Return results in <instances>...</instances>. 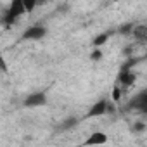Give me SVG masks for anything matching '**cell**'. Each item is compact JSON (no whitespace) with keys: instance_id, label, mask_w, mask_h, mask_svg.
<instances>
[{"instance_id":"1","label":"cell","mask_w":147,"mask_h":147,"mask_svg":"<svg viewBox=\"0 0 147 147\" xmlns=\"http://www.w3.org/2000/svg\"><path fill=\"white\" fill-rule=\"evenodd\" d=\"M24 5H23V0H11V4L4 14V24L5 26H12L21 16H24Z\"/></svg>"},{"instance_id":"2","label":"cell","mask_w":147,"mask_h":147,"mask_svg":"<svg viewBox=\"0 0 147 147\" xmlns=\"http://www.w3.org/2000/svg\"><path fill=\"white\" fill-rule=\"evenodd\" d=\"M47 104V95L45 92H33L24 99V107L33 109V107H42Z\"/></svg>"},{"instance_id":"3","label":"cell","mask_w":147,"mask_h":147,"mask_svg":"<svg viewBox=\"0 0 147 147\" xmlns=\"http://www.w3.org/2000/svg\"><path fill=\"white\" fill-rule=\"evenodd\" d=\"M47 35V28L42 24H33L23 33V40H42Z\"/></svg>"},{"instance_id":"4","label":"cell","mask_w":147,"mask_h":147,"mask_svg":"<svg viewBox=\"0 0 147 147\" xmlns=\"http://www.w3.org/2000/svg\"><path fill=\"white\" fill-rule=\"evenodd\" d=\"M135 73L133 71H130V69H119V73H118V85H121V87H130V85H133L135 83Z\"/></svg>"},{"instance_id":"5","label":"cell","mask_w":147,"mask_h":147,"mask_svg":"<svg viewBox=\"0 0 147 147\" xmlns=\"http://www.w3.org/2000/svg\"><path fill=\"white\" fill-rule=\"evenodd\" d=\"M104 114H107V100H97L92 107H90V111H88V118H97V116H104Z\"/></svg>"},{"instance_id":"6","label":"cell","mask_w":147,"mask_h":147,"mask_svg":"<svg viewBox=\"0 0 147 147\" xmlns=\"http://www.w3.org/2000/svg\"><path fill=\"white\" fill-rule=\"evenodd\" d=\"M106 142H107V135L102 133V131H95V133H92L83 144H85V145H102V144H106Z\"/></svg>"},{"instance_id":"7","label":"cell","mask_w":147,"mask_h":147,"mask_svg":"<svg viewBox=\"0 0 147 147\" xmlns=\"http://www.w3.org/2000/svg\"><path fill=\"white\" fill-rule=\"evenodd\" d=\"M130 106H131L133 109L145 111V106H147V94H145V92H140L138 95H135V99L130 102Z\"/></svg>"},{"instance_id":"8","label":"cell","mask_w":147,"mask_h":147,"mask_svg":"<svg viewBox=\"0 0 147 147\" xmlns=\"http://www.w3.org/2000/svg\"><path fill=\"white\" fill-rule=\"evenodd\" d=\"M131 35H133L137 40H145V36H147V26H145V24L133 26V30H131Z\"/></svg>"},{"instance_id":"9","label":"cell","mask_w":147,"mask_h":147,"mask_svg":"<svg viewBox=\"0 0 147 147\" xmlns=\"http://www.w3.org/2000/svg\"><path fill=\"white\" fill-rule=\"evenodd\" d=\"M107 40H109V33H100V35H97V36L94 38L92 45H94V47H100V45H104Z\"/></svg>"},{"instance_id":"10","label":"cell","mask_w":147,"mask_h":147,"mask_svg":"<svg viewBox=\"0 0 147 147\" xmlns=\"http://www.w3.org/2000/svg\"><path fill=\"white\" fill-rule=\"evenodd\" d=\"M23 5H24V12L30 14L35 11V7L38 5V0H23Z\"/></svg>"},{"instance_id":"11","label":"cell","mask_w":147,"mask_h":147,"mask_svg":"<svg viewBox=\"0 0 147 147\" xmlns=\"http://www.w3.org/2000/svg\"><path fill=\"white\" fill-rule=\"evenodd\" d=\"M121 87L116 83L114 87H113V102H119V99H121Z\"/></svg>"},{"instance_id":"12","label":"cell","mask_w":147,"mask_h":147,"mask_svg":"<svg viewBox=\"0 0 147 147\" xmlns=\"http://www.w3.org/2000/svg\"><path fill=\"white\" fill-rule=\"evenodd\" d=\"M90 59H92V61H100V59H102V50H100L99 47H95V49L92 50V54H90Z\"/></svg>"},{"instance_id":"13","label":"cell","mask_w":147,"mask_h":147,"mask_svg":"<svg viewBox=\"0 0 147 147\" xmlns=\"http://www.w3.org/2000/svg\"><path fill=\"white\" fill-rule=\"evenodd\" d=\"M133 26H135L133 23H128V24H125V26L119 28V33H121V35H130L131 30H133Z\"/></svg>"},{"instance_id":"14","label":"cell","mask_w":147,"mask_h":147,"mask_svg":"<svg viewBox=\"0 0 147 147\" xmlns=\"http://www.w3.org/2000/svg\"><path fill=\"white\" fill-rule=\"evenodd\" d=\"M76 123H78V119H76V118H69L67 121H64V123H62V128H64V130H66V128H71V126H75Z\"/></svg>"},{"instance_id":"15","label":"cell","mask_w":147,"mask_h":147,"mask_svg":"<svg viewBox=\"0 0 147 147\" xmlns=\"http://www.w3.org/2000/svg\"><path fill=\"white\" fill-rule=\"evenodd\" d=\"M133 130H135V131H144V130H145V125H144V123H135V125H133Z\"/></svg>"},{"instance_id":"16","label":"cell","mask_w":147,"mask_h":147,"mask_svg":"<svg viewBox=\"0 0 147 147\" xmlns=\"http://www.w3.org/2000/svg\"><path fill=\"white\" fill-rule=\"evenodd\" d=\"M0 69L7 71V66H5V62H4V59H2V57H0Z\"/></svg>"}]
</instances>
